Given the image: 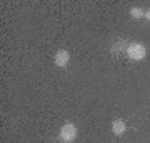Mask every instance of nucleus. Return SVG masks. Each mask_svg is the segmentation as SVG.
I'll return each mask as SVG.
<instances>
[{"label": "nucleus", "mask_w": 150, "mask_h": 143, "mask_svg": "<svg viewBox=\"0 0 150 143\" xmlns=\"http://www.w3.org/2000/svg\"><path fill=\"white\" fill-rule=\"evenodd\" d=\"M127 55H129L132 60L135 62H139V60H144L147 57V48L142 45V43H130L129 47H127Z\"/></svg>", "instance_id": "obj_1"}, {"label": "nucleus", "mask_w": 150, "mask_h": 143, "mask_svg": "<svg viewBox=\"0 0 150 143\" xmlns=\"http://www.w3.org/2000/svg\"><path fill=\"white\" fill-rule=\"evenodd\" d=\"M59 137L64 143H72L77 138V127H75L74 123H65L64 127L60 128Z\"/></svg>", "instance_id": "obj_2"}, {"label": "nucleus", "mask_w": 150, "mask_h": 143, "mask_svg": "<svg viewBox=\"0 0 150 143\" xmlns=\"http://www.w3.org/2000/svg\"><path fill=\"white\" fill-rule=\"evenodd\" d=\"M69 60H70V53L67 52V50H64V48L55 53L54 62H55V65H57V67H65V65L69 63Z\"/></svg>", "instance_id": "obj_3"}, {"label": "nucleus", "mask_w": 150, "mask_h": 143, "mask_svg": "<svg viewBox=\"0 0 150 143\" xmlns=\"http://www.w3.org/2000/svg\"><path fill=\"white\" fill-rule=\"evenodd\" d=\"M112 132L115 133V135H123V133L127 132V127H125L123 120H115V122L112 123Z\"/></svg>", "instance_id": "obj_4"}, {"label": "nucleus", "mask_w": 150, "mask_h": 143, "mask_svg": "<svg viewBox=\"0 0 150 143\" xmlns=\"http://www.w3.org/2000/svg\"><path fill=\"white\" fill-rule=\"evenodd\" d=\"M144 15H145V12L142 10L140 7H134V8H130V17H132V18H137V20H139V18H142Z\"/></svg>", "instance_id": "obj_5"}, {"label": "nucleus", "mask_w": 150, "mask_h": 143, "mask_svg": "<svg viewBox=\"0 0 150 143\" xmlns=\"http://www.w3.org/2000/svg\"><path fill=\"white\" fill-rule=\"evenodd\" d=\"M144 17H145V18H147V20L150 22V8H149V10H145V15H144Z\"/></svg>", "instance_id": "obj_6"}]
</instances>
